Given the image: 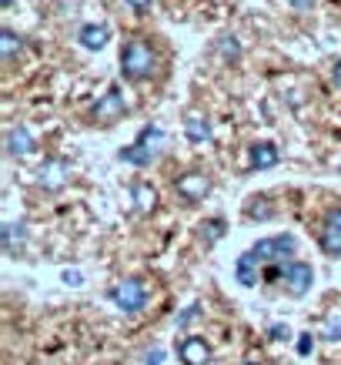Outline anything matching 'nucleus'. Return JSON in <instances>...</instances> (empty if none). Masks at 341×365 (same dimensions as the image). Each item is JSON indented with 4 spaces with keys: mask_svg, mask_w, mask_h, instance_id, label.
<instances>
[{
    "mask_svg": "<svg viewBox=\"0 0 341 365\" xmlns=\"http://www.w3.org/2000/svg\"><path fill=\"white\" fill-rule=\"evenodd\" d=\"M321 339H328V342H341V319H328V322H325Z\"/></svg>",
    "mask_w": 341,
    "mask_h": 365,
    "instance_id": "obj_22",
    "label": "nucleus"
},
{
    "mask_svg": "<svg viewBox=\"0 0 341 365\" xmlns=\"http://www.w3.org/2000/svg\"><path fill=\"white\" fill-rule=\"evenodd\" d=\"M234 275H238V285H244V288H251V285H258V278H261V258L248 248V252L238 258V265H234Z\"/></svg>",
    "mask_w": 341,
    "mask_h": 365,
    "instance_id": "obj_14",
    "label": "nucleus"
},
{
    "mask_svg": "<svg viewBox=\"0 0 341 365\" xmlns=\"http://www.w3.org/2000/svg\"><path fill=\"white\" fill-rule=\"evenodd\" d=\"M311 352V335H301V342H298V355H308Z\"/></svg>",
    "mask_w": 341,
    "mask_h": 365,
    "instance_id": "obj_28",
    "label": "nucleus"
},
{
    "mask_svg": "<svg viewBox=\"0 0 341 365\" xmlns=\"http://www.w3.org/2000/svg\"><path fill=\"white\" fill-rule=\"evenodd\" d=\"M0 4H4V7H14V0H0Z\"/></svg>",
    "mask_w": 341,
    "mask_h": 365,
    "instance_id": "obj_30",
    "label": "nucleus"
},
{
    "mask_svg": "<svg viewBox=\"0 0 341 365\" xmlns=\"http://www.w3.org/2000/svg\"><path fill=\"white\" fill-rule=\"evenodd\" d=\"M281 285H285V292L291 295V299H305L311 292V285H315V268L308 265V262H285V272H281Z\"/></svg>",
    "mask_w": 341,
    "mask_h": 365,
    "instance_id": "obj_5",
    "label": "nucleus"
},
{
    "mask_svg": "<svg viewBox=\"0 0 341 365\" xmlns=\"http://www.w3.org/2000/svg\"><path fill=\"white\" fill-rule=\"evenodd\" d=\"M4 148H7L11 158H31L33 151H37V141H33V134L27 124H11L7 134H4Z\"/></svg>",
    "mask_w": 341,
    "mask_h": 365,
    "instance_id": "obj_9",
    "label": "nucleus"
},
{
    "mask_svg": "<svg viewBox=\"0 0 341 365\" xmlns=\"http://www.w3.org/2000/svg\"><path fill=\"white\" fill-rule=\"evenodd\" d=\"M218 51L228 64H238V61H241V44H238V37H231V34H224L218 41Z\"/></svg>",
    "mask_w": 341,
    "mask_h": 365,
    "instance_id": "obj_21",
    "label": "nucleus"
},
{
    "mask_svg": "<svg viewBox=\"0 0 341 365\" xmlns=\"http://www.w3.org/2000/svg\"><path fill=\"white\" fill-rule=\"evenodd\" d=\"M174 191L181 201L198 205V201H204L211 195V178L204 171H184L181 178H174Z\"/></svg>",
    "mask_w": 341,
    "mask_h": 365,
    "instance_id": "obj_7",
    "label": "nucleus"
},
{
    "mask_svg": "<svg viewBox=\"0 0 341 365\" xmlns=\"http://www.w3.org/2000/svg\"><path fill=\"white\" fill-rule=\"evenodd\" d=\"M64 282L67 285H80V272H64Z\"/></svg>",
    "mask_w": 341,
    "mask_h": 365,
    "instance_id": "obj_29",
    "label": "nucleus"
},
{
    "mask_svg": "<svg viewBox=\"0 0 341 365\" xmlns=\"http://www.w3.org/2000/svg\"><path fill=\"white\" fill-rule=\"evenodd\" d=\"M338 171H341V161H338Z\"/></svg>",
    "mask_w": 341,
    "mask_h": 365,
    "instance_id": "obj_32",
    "label": "nucleus"
},
{
    "mask_svg": "<svg viewBox=\"0 0 341 365\" xmlns=\"http://www.w3.org/2000/svg\"><path fill=\"white\" fill-rule=\"evenodd\" d=\"M268 335H271L275 342H285V339H291V329H288V325H271V329H268Z\"/></svg>",
    "mask_w": 341,
    "mask_h": 365,
    "instance_id": "obj_23",
    "label": "nucleus"
},
{
    "mask_svg": "<svg viewBox=\"0 0 341 365\" xmlns=\"http://www.w3.org/2000/svg\"><path fill=\"white\" fill-rule=\"evenodd\" d=\"M157 71V57H154V47L141 41V37H131V41H124L121 47V74L134 84H141L147 81L151 74Z\"/></svg>",
    "mask_w": 341,
    "mask_h": 365,
    "instance_id": "obj_1",
    "label": "nucleus"
},
{
    "mask_svg": "<svg viewBox=\"0 0 341 365\" xmlns=\"http://www.w3.org/2000/svg\"><path fill=\"white\" fill-rule=\"evenodd\" d=\"M124 4H127V7H131V11H151V7H154V0H124Z\"/></svg>",
    "mask_w": 341,
    "mask_h": 365,
    "instance_id": "obj_25",
    "label": "nucleus"
},
{
    "mask_svg": "<svg viewBox=\"0 0 341 365\" xmlns=\"http://www.w3.org/2000/svg\"><path fill=\"white\" fill-rule=\"evenodd\" d=\"M78 41L88 47V51H100V47L110 41V27L107 24H84L78 31Z\"/></svg>",
    "mask_w": 341,
    "mask_h": 365,
    "instance_id": "obj_17",
    "label": "nucleus"
},
{
    "mask_svg": "<svg viewBox=\"0 0 341 365\" xmlns=\"http://www.w3.org/2000/svg\"><path fill=\"white\" fill-rule=\"evenodd\" d=\"M244 365H261V362H244Z\"/></svg>",
    "mask_w": 341,
    "mask_h": 365,
    "instance_id": "obj_31",
    "label": "nucleus"
},
{
    "mask_svg": "<svg viewBox=\"0 0 341 365\" xmlns=\"http://www.w3.org/2000/svg\"><path fill=\"white\" fill-rule=\"evenodd\" d=\"M127 114V101H124L121 88L117 84H110L107 91H104V98L94 101V108H90L88 121L94 124V128H110V124H117Z\"/></svg>",
    "mask_w": 341,
    "mask_h": 365,
    "instance_id": "obj_3",
    "label": "nucleus"
},
{
    "mask_svg": "<svg viewBox=\"0 0 341 365\" xmlns=\"http://www.w3.org/2000/svg\"><path fill=\"white\" fill-rule=\"evenodd\" d=\"M67 178H70V165H67L64 158H51V161H44V168H41L37 185L54 195V191H61L67 185Z\"/></svg>",
    "mask_w": 341,
    "mask_h": 365,
    "instance_id": "obj_10",
    "label": "nucleus"
},
{
    "mask_svg": "<svg viewBox=\"0 0 341 365\" xmlns=\"http://www.w3.org/2000/svg\"><path fill=\"white\" fill-rule=\"evenodd\" d=\"M21 37L11 31V27H4V34H0V54H4V64L11 67L17 57H21Z\"/></svg>",
    "mask_w": 341,
    "mask_h": 365,
    "instance_id": "obj_20",
    "label": "nucleus"
},
{
    "mask_svg": "<svg viewBox=\"0 0 341 365\" xmlns=\"http://www.w3.org/2000/svg\"><path fill=\"white\" fill-rule=\"evenodd\" d=\"M241 215L248 218V222H271V218H275V208H271L268 195H251V198L244 201Z\"/></svg>",
    "mask_w": 341,
    "mask_h": 365,
    "instance_id": "obj_18",
    "label": "nucleus"
},
{
    "mask_svg": "<svg viewBox=\"0 0 341 365\" xmlns=\"http://www.w3.org/2000/svg\"><path fill=\"white\" fill-rule=\"evenodd\" d=\"M177 359L181 365H208L211 362V345L201 335H187L184 342L177 345Z\"/></svg>",
    "mask_w": 341,
    "mask_h": 365,
    "instance_id": "obj_11",
    "label": "nucleus"
},
{
    "mask_svg": "<svg viewBox=\"0 0 341 365\" xmlns=\"http://www.w3.org/2000/svg\"><path fill=\"white\" fill-rule=\"evenodd\" d=\"M198 312H201V305H198V302H194V305H187V309H184V315L177 319V325H187V322H191V319H198Z\"/></svg>",
    "mask_w": 341,
    "mask_h": 365,
    "instance_id": "obj_24",
    "label": "nucleus"
},
{
    "mask_svg": "<svg viewBox=\"0 0 341 365\" xmlns=\"http://www.w3.org/2000/svg\"><path fill=\"white\" fill-rule=\"evenodd\" d=\"M131 201L141 215H154L157 205H161V195H157V188L151 185V181H134L131 185Z\"/></svg>",
    "mask_w": 341,
    "mask_h": 365,
    "instance_id": "obj_13",
    "label": "nucleus"
},
{
    "mask_svg": "<svg viewBox=\"0 0 341 365\" xmlns=\"http://www.w3.org/2000/svg\"><path fill=\"white\" fill-rule=\"evenodd\" d=\"M110 302H114L121 312L134 315V312L144 309V302H147V288H144L141 278H124V282H117V285L110 288Z\"/></svg>",
    "mask_w": 341,
    "mask_h": 365,
    "instance_id": "obj_4",
    "label": "nucleus"
},
{
    "mask_svg": "<svg viewBox=\"0 0 341 365\" xmlns=\"http://www.w3.org/2000/svg\"><path fill=\"white\" fill-rule=\"evenodd\" d=\"M318 245L321 252L331 255V258H341V208H331L321 222V232H318Z\"/></svg>",
    "mask_w": 341,
    "mask_h": 365,
    "instance_id": "obj_8",
    "label": "nucleus"
},
{
    "mask_svg": "<svg viewBox=\"0 0 341 365\" xmlns=\"http://www.w3.org/2000/svg\"><path fill=\"white\" fill-rule=\"evenodd\" d=\"M0 242H4V255H17L23 252V245H27V225L23 222H7L4 225V232H0Z\"/></svg>",
    "mask_w": 341,
    "mask_h": 365,
    "instance_id": "obj_15",
    "label": "nucleus"
},
{
    "mask_svg": "<svg viewBox=\"0 0 341 365\" xmlns=\"http://www.w3.org/2000/svg\"><path fill=\"white\" fill-rule=\"evenodd\" d=\"M288 4H291L295 11H311V7H315L318 0H288Z\"/></svg>",
    "mask_w": 341,
    "mask_h": 365,
    "instance_id": "obj_26",
    "label": "nucleus"
},
{
    "mask_svg": "<svg viewBox=\"0 0 341 365\" xmlns=\"http://www.w3.org/2000/svg\"><path fill=\"white\" fill-rule=\"evenodd\" d=\"M224 232H228V225H224V218H204V222L198 225V235H201V242H204V248H211V245H218L221 238H224Z\"/></svg>",
    "mask_w": 341,
    "mask_h": 365,
    "instance_id": "obj_19",
    "label": "nucleus"
},
{
    "mask_svg": "<svg viewBox=\"0 0 341 365\" xmlns=\"http://www.w3.org/2000/svg\"><path fill=\"white\" fill-rule=\"evenodd\" d=\"M278 161H281V155H278V144L254 141L251 148H248V168H251V171H268V168H275Z\"/></svg>",
    "mask_w": 341,
    "mask_h": 365,
    "instance_id": "obj_12",
    "label": "nucleus"
},
{
    "mask_svg": "<svg viewBox=\"0 0 341 365\" xmlns=\"http://www.w3.org/2000/svg\"><path fill=\"white\" fill-rule=\"evenodd\" d=\"M331 81H335V88L341 91V57L335 61V67H331Z\"/></svg>",
    "mask_w": 341,
    "mask_h": 365,
    "instance_id": "obj_27",
    "label": "nucleus"
},
{
    "mask_svg": "<svg viewBox=\"0 0 341 365\" xmlns=\"http://www.w3.org/2000/svg\"><path fill=\"white\" fill-rule=\"evenodd\" d=\"M184 138L191 144H204L211 141V121L201 111H187L184 114Z\"/></svg>",
    "mask_w": 341,
    "mask_h": 365,
    "instance_id": "obj_16",
    "label": "nucleus"
},
{
    "mask_svg": "<svg viewBox=\"0 0 341 365\" xmlns=\"http://www.w3.org/2000/svg\"><path fill=\"white\" fill-rule=\"evenodd\" d=\"M298 248L295 235H275V238H261L258 245H251V252L261 258V265H271V262H285L291 258Z\"/></svg>",
    "mask_w": 341,
    "mask_h": 365,
    "instance_id": "obj_6",
    "label": "nucleus"
},
{
    "mask_svg": "<svg viewBox=\"0 0 341 365\" xmlns=\"http://www.w3.org/2000/svg\"><path fill=\"white\" fill-rule=\"evenodd\" d=\"M161 144H164V131L157 128V124H151V128H144L141 134H137V141L127 144V148H121V161L131 168H147L154 165L157 155H161Z\"/></svg>",
    "mask_w": 341,
    "mask_h": 365,
    "instance_id": "obj_2",
    "label": "nucleus"
}]
</instances>
